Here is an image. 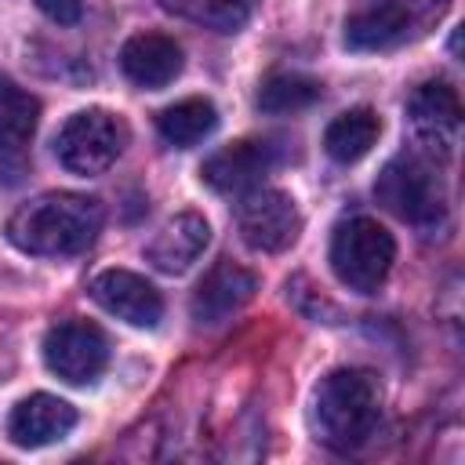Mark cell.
Returning <instances> with one entry per match:
<instances>
[{
  "label": "cell",
  "mask_w": 465,
  "mask_h": 465,
  "mask_svg": "<svg viewBox=\"0 0 465 465\" xmlns=\"http://www.w3.org/2000/svg\"><path fill=\"white\" fill-rule=\"evenodd\" d=\"M102 229V203L84 193H44L7 218V240L40 258L80 254Z\"/></svg>",
  "instance_id": "obj_1"
},
{
  "label": "cell",
  "mask_w": 465,
  "mask_h": 465,
  "mask_svg": "<svg viewBox=\"0 0 465 465\" xmlns=\"http://www.w3.org/2000/svg\"><path fill=\"white\" fill-rule=\"evenodd\" d=\"M381 418V385L363 367L331 371L312 396V432L331 450H356Z\"/></svg>",
  "instance_id": "obj_2"
},
{
  "label": "cell",
  "mask_w": 465,
  "mask_h": 465,
  "mask_svg": "<svg viewBox=\"0 0 465 465\" xmlns=\"http://www.w3.org/2000/svg\"><path fill=\"white\" fill-rule=\"evenodd\" d=\"M374 196L389 214L414 225L418 232L432 236L447 225V189H443L440 167L432 156L418 149L400 153L381 167L374 182Z\"/></svg>",
  "instance_id": "obj_3"
},
{
  "label": "cell",
  "mask_w": 465,
  "mask_h": 465,
  "mask_svg": "<svg viewBox=\"0 0 465 465\" xmlns=\"http://www.w3.org/2000/svg\"><path fill=\"white\" fill-rule=\"evenodd\" d=\"M450 0H371L345 18V47L349 51H392L425 36Z\"/></svg>",
  "instance_id": "obj_4"
},
{
  "label": "cell",
  "mask_w": 465,
  "mask_h": 465,
  "mask_svg": "<svg viewBox=\"0 0 465 465\" xmlns=\"http://www.w3.org/2000/svg\"><path fill=\"white\" fill-rule=\"evenodd\" d=\"M396 258V240L385 225L367 214L345 218L331 236V269L334 276L360 294H374Z\"/></svg>",
  "instance_id": "obj_5"
},
{
  "label": "cell",
  "mask_w": 465,
  "mask_h": 465,
  "mask_svg": "<svg viewBox=\"0 0 465 465\" xmlns=\"http://www.w3.org/2000/svg\"><path fill=\"white\" fill-rule=\"evenodd\" d=\"M124 145H127V124L120 116L105 109H80L62 124L54 138V156L73 174H102L105 167L116 163Z\"/></svg>",
  "instance_id": "obj_6"
},
{
  "label": "cell",
  "mask_w": 465,
  "mask_h": 465,
  "mask_svg": "<svg viewBox=\"0 0 465 465\" xmlns=\"http://www.w3.org/2000/svg\"><path fill=\"white\" fill-rule=\"evenodd\" d=\"M236 229L251 251L280 254L287 251L302 232V214L294 200L280 189H247L236 200Z\"/></svg>",
  "instance_id": "obj_7"
},
{
  "label": "cell",
  "mask_w": 465,
  "mask_h": 465,
  "mask_svg": "<svg viewBox=\"0 0 465 465\" xmlns=\"http://www.w3.org/2000/svg\"><path fill=\"white\" fill-rule=\"evenodd\" d=\"M44 363L69 385H91L109 367V338L87 320H62L44 334Z\"/></svg>",
  "instance_id": "obj_8"
},
{
  "label": "cell",
  "mask_w": 465,
  "mask_h": 465,
  "mask_svg": "<svg viewBox=\"0 0 465 465\" xmlns=\"http://www.w3.org/2000/svg\"><path fill=\"white\" fill-rule=\"evenodd\" d=\"M407 120L425 156H450L461 134V98L447 80H425L407 98Z\"/></svg>",
  "instance_id": "obj_9"
},
{
  "label": "cell",
  "mask_w": 465,
  "mask_h": 465,
  "mask_svg": "<svg viewBox=\"0 0 465 465\" xmlns=\"http://www.w3.org/2000/svg\"><path fill=\"white\" fill-rule=\"evenodd\" d=\"M280 163V149L269 138H240L218 153H211L200 167V178L214 193H247L262 185V178Z\"/></svg>",
  "instance_id": "obj_10"
},
{
  "label": "cell",
  "mask_w": 465,
  "mask_h": 465,
  "mask_svg": "<svg viewBox=\"0 0 465 465\" xmlns=\"http://www.w3.org/2000/svg\"><path fill=\"white\" fill-rule=\"evenodd\" d=\"M40 120V102L0 73V178L15 185L29 163V142Z\"/></svg>",
  "instance_id": "obj_11"
},
{
  "label": "cell",
  "mask_w": 465,
  "mask_h": 465,
  "mask_svg": "<svg viewBox=\"0 0 465 465\" xmlns=\"http://www.w3.org/2000/svg\"><path fill=\"white\" fill-rule=\"evenodd\" d=\"M91 298L116 320L131 323V327H156L163 316V298L160 291L131 272V269H105L91 280Z\"/></svg>",
  "instance_id": "obj_12"
},
{
  "label": "cell",
  "mask_w": 465,
  "mask_h": 465,
  "mask_svg": "<svg viewBox=\"0 0 465 465\" xmlns=\"http://www.w3.org/2000/svg\"><path fill=\"white\" fill-rule=\"evenodd\" d=\"M254 291H258V280H254L251 269H243L236 262H218L196 283L193 302H189V312H193L196 323L214 327V323L229 320L232 312H240L254 298Z\"/></svg>",
  "instance_id": "obj_13"
},
{
  "label": "cell",
  "mask_w": 465,
  "mask_h": 465,
  "mask_svg": "<svg viewBox=\"0 0 465 465\" xmlns=\"http://www.w3.org/2000/svg\"><path fill=\"white\" fill-rule=\"evenodd\" d=\"M73 425H76V411L65 400L51 396V392H33L11 411L7 436L15 447H47V443L69 436Z\"/></svg>",
  "instance_id": "obj_14"
},
{
  "label": "cell",
  "mask_w": 465,
  "mask_h": 465,
  "mask_svg": "<svg viewBox=\"0 0 465 465\" xmlns=\"http://www.w3.org/2000/svg\"><path fill=\"white\" fill-rule=\"evenodd\" d=\"M120 69L131 84L160 91L182 73V47L163 33H138L120 47Z\"/></svg>",
  "instance_id": "obj_15"
},
{
  "label": "cell",
  "mask_w": 465,
  "mask_h": 465,
  "mask_svg": "<svg viewBox=\"0 0 465 465\" xmlns=\"http://www.w3.org/2000/svg\"><path fill=\"white\" fill-rule=\"evenodd\" d=\"M207 243H211V225L196 211H182L149 240L145 258L153 262V269H160L167 276H178L203 254Z\"/></svg>",
  "instance_id": "obj_16"
},
{
  "label": "cell",
  "mask_w": 465,
  "mask_h": 465,
  "mask_svg": "<svg viewBox=\"0 0 465 465\" xmlns=\"http://www.w3.org/2000/svg\"><path fill=\"white\" fill-rule=\"evenodd\" d=\"M378 134H381V116L374 109L360 105V109H349V113H341V116H334L327 124L323 149L338 163H356L374 149Z\"/></svg>",
  "instance_id": "obj_17"
},
{
  "label": "cell",
  "mask_w": 465,
  "mask_h": 465,
  "mask_svg": "<svg viewBox=\"0 0 465 465\" xmlns=\"http://www.w3.org/2000/svg\"><path fill=\"white\" fill-rule=\"evenodd\" d=\"M214 124H218V109L207 98H182V102L160 109V116H156L160 138L174 149H189V145L203 142L214 131Z\"/></svg>",
  "instance_id": "obj_18"
},
{
  "label": "cell",
  "mask_w": 465,
  "mask_h": 465,
  "mask_svg": "<svg viewBox=\"0 0 465 465\" xmlns=\"http://www.w3.org/2000/svg\"><path fill=\"white\" fill-rule=\"evenodd\" d=\"M323 98V84L316 76H305V73H272L262 80L258 94H254V105L269 116H287V113H302L309 109L312 102Z\"/></svg>",
  "instance_id": "obj_19"
},
{
  "label": "cell",
  "mask_w": 465,
  "mask_h": 465,
  "mask_svg": "<svg viewBox=\"0 0 465 465\" xmlns=\"http://www.w3.org/2000/svg\"><path fill=\"white\" fill-rule=\"evenodd\" d=\"M160 7L185 18V22H196L203 29L236 33L251 22L258 0H160Z\"/></svg>",
  "instance_id": "obj_20"
},
{
  "label": "cell",
  "mask_w": 465,
  "mask_h": 465,
  "mask_svg": "<svg viewBox=\"0 0 465 465\" xmlns=\"http://www.w3.org/2000/svg\"><path fill=\"white\" fill-rule=\"evenodd\" d=\"M51 22L58 25H76L80 15H84V0H33Z\"/></svg>",
  "instance_id": "obj_21"
}]
</instances>
